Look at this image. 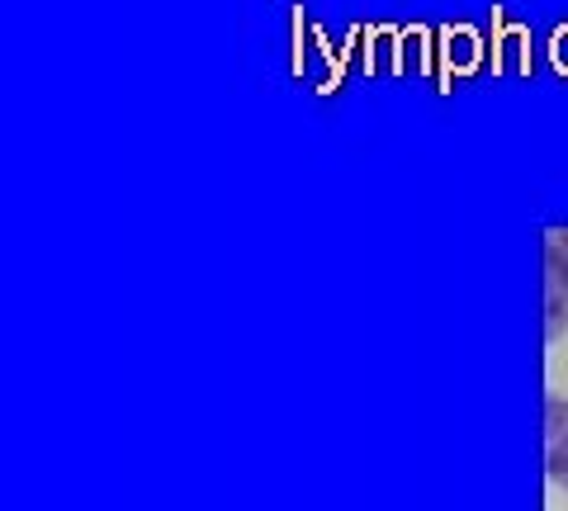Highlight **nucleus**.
Instances as JSON below:
<instances>
[{
	"mask_svg": "<svg viewBox=\"0 0 568 511\" xmlns=\"http://www.w3.org/2000/svg\"><path fill=\"white\" fill-rule=\"evenodd\" d=\"M545 507L568 511V379H545Z\"/></svg>",
	"mask_w": 568,
	"mask_h": 511,
	"instance_id": "2",
	"label": "nucleus"
},
{
	"mask_svg": "<svg viewBox=\"0 0 568 511\" xmlns=\"http://www.w3.org/2000/svg\"><path fill=\"white\" fill-rule=\"evenodd\" d=\"M545 379H568V227H545Z\"/></svg>",
	"mask_w": 568,
	"mask_h": 511,
	"instance_id": "1",
	"label": "nucleus"
}]
</instances>
